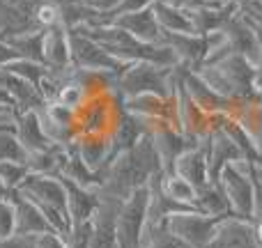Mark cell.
<instances>
[{
	"mask_svg": "<svg viewBox=\"0 0 262 248\" xmlns=\"http://www.w3.org/2000/svg\"><path fill=\"white\" fill-rule=\"evenodd\" d=\"M198 209L205 214H212V216H230V200H228L223 186L216 182H209L207 186L198 191Z\"/></svg>",
	"mask_w": 262,
	"mask_h": 248,
	"instance_id": "obj_27",
	"label": "cell"
},
{
	"mask_svg": "<svg viewBox=\"0 0 262 248\" xmlns=\"http://www.w3.org/2000/svg\"><path fill=\"white\" fill-rule=\"evenodd\" d=\"M39 0H0V39L35 30L32 9Z\"/></svg>",
	"mask_w": 262,
	"mask_h": 248,
	"instance_id": "obj_14",
	"label": "cell"
},
{
	"mask_svg": "<svg viewBox=\"0 0 262 248\" xmlns=\"http://www.w3.org/2000/svg\"><path fill=\"white\" fill-rule=\"evenodd\" d=\"M37 244L39 248H69L64 237H60L58 232H46V235L37 237Z\"/></svg>",
	"mask_w": 262,
	"mask_h": 248,
	"instance_id": "obj_35",
	"label": "cell"
},
{
	"mask_svg": "<svg viewBox=\"0 0 262 248\" xmlns=\"http://www.w3.org/2000/svg\"><path fill=\"white\" fill-rule=\"evenodd\" d=\"M205 3H216V5H230V3H237V5H242L244 0H205Z\"/></svg>",
	"mask_w": 262,
	"mask_h": 248,
	"instance_id": "obj_39",
	"label": "cell"
},
{
	"mask_svg": "<svg viewBox=\"0 0 262 248\" xmlns=\"http://www.w3.org/2000/svg\"><path fill=\"white\" fill-rule=\"evenodd\" d=\"M161 189L172 202L186 209H198V189L191 184L189 179L180 177L177 172H163L161 177Z\"/></svg>",
	"mask_w": 262,
	"mask_h": 248,
	"instance_id": "obj_25",
	"label": "cell"
},
{
	"mask_svg": "<svg viewBox=\"0 0 262 248\" xmlns=\"http://www.w3.org/2000/svg\"><path fill=\"white\" fill-rule=\"evenodd\" d=\"M12 60H18L16 51L12 49V46L7 44L5 39H0V67H5V64H9Z\"/></svg>",
	"mask_w": 262,
	"mask_h": 248,
	"instance_id": "obj_36",
	"label": "cell"
},
{
	"mask_svg": "<svg viewBox=\"0 0 262 248\" xmlns=\"http://www.w3.org/2000/svg\"><path fill=\"white\" fill-rule=\"evenodd\" d=\"M9 193H12V191H9L7 186H5L3 182H0V195H9Z\"/></svg>",
	"mask_w": 262,
	"mask_h": 248,
	"instance_id": "obj_40",
	"label": "cell"
},
{
	"mask_svg": "<svg viewBox=\"0 0 262 248\" xmlns=\"http://www.w3.org/2000/svg\"><path fill=\"white\" fill-rule=\"evenodd\" d=\"M113 23L122 30H127L129 35H134L136 39L145 41V44H161V26H159L152 7L140 9V12L120 14Z\"/></svg>",
	"mask_w": 262,
	"mask_h": 248,
	"instance_id": "obj_19",
	"label": "cell"
},
{
	"mask_svg": "<svg viewBox=\"0 0 262 248\" xmlns=\"http://www.w3.org/2000/svg\"><path fill=\"white\" fill-rule=\"evenodd\" d=\"M16 136L28 154L41 152V149L53 145V140H51L49 133L44 131L41 115L37 113V110H26V113L16 115Z\"/></svg>",
	"mask_w": 262,
	"mask_h": 248,
	"instance_id": "obj_22",
	"label": "cell"
},
{
	"mask_svg": "<svg viewBox=\"0 0 262 248\" xmlns=\"http://www.w3.org/2000/svg\"><path fill=\"white\" fill-rule=\"evenodd\" d=\"M200 78L219 95L232 101H255L262 99L255 92V64L244 55L232 53L214 64H205L198 72Z\"/></svg>",
	"mask_w": 262,
	"mask_h": 248,
	"instance_id": "obj_3",
	"label": "cell"
},
{
	"mask_svg": "<svg viewBox=\"0 0 262 248\" xmlns=\"http://www.w3.org/2000/svg\"><path fill=\"white\" fill-rule=\"evenodd\" d=\"M177 69H180V78H182L184 90L189 92V97L207 115H232L237 110L239 101H232V99H228V97L219 95L216 90H212V87H209L195 72H191V69L180 67V64H177Z\"/></svg>",
	"mask_w": 262,
	"mask_h": 248,
	"instance_id": "obj_10",
	"label": "cell"
},
{
	"mask_svg": "<svg viewBox=\"0 0 262 248\" xmlns=\"http://www.w3.org/2000/svg\"><path fill=\"white\" fill-rule=\"evenodd\" d=\"M161 44L170 46L175 51L180 67H186L191 72H198L203 67L209 51V37L198 35H180V32H163L161 30Z\"/></svg>",
	"mask_w": 262,
	"mask_h": 248,
	"instance_id": "obj_13",
	"label": "cell"
},
{
	"mask_svg": "<svg viewBox=\"0 0 262 248\" xmlns=\"http://www.w3.org/2000/svg\"><path fill=\"white\" fill-rule=\"evenodd\" d=\"M226 216H212L200 209H182L170 214L168 218V230L189 248H209L214 235H216L219 223Z\"/></svg>",
	"mask_w": 262,
	"mask_h": 248,
	"instance_id": "obj_7",
	"label": "cell"
},
{
	"mask_svg": "<svg viewBox=\"0 0 262 248\" xmlns=\"http://www.w3.org/2000/svg\"><path fill=\"white\" fill-rule=\"evenodd\" d=\"M0 248H39L37 237H23V235H12L0 239Z\"/></svg>",
	"mask_w": 262,
	"mask_h": 248,
	"instance_id": "obj_34",
	"label": "cell"
},
{
	"mask_svg": "<svg viewBox=\"0 0 262 248\" xmlns=\"http://www.w3.org/2000/svg\"><path fill=\"white\" fill-rule=\"evenodd\" d=\"M177 67H161L154 62H134L127 64L122 76L118 78V92L129 99V97L140 95H157L172 99L177 90Z\"/></svg>",
	"mask_w": 262,
	"mask_h": 248,
	"instance_id": "obj_5",
	"label": "cell"
},
{
	"mask_svg": "<svg viewBox=\"0 0 262 248\" xmlns=\"http://www.w3.org/2000/svg\"><path fill=\"white\" fill-rule=\"evenodd\" d=\"M154 16H157L159 26L163 32H180V35H193V23H191V14L186 9L172 7L168 3L159 0L154 5Z\"/></svg>",
	"mask_w": 262,
	"mask_h": 248,
	"instance_id": "obj_26",
	"label": "cell"
},
{
	"mask_svg": "<svg viewBox=\"0 0 262 248\" xmlns=\"http://www.w3.org/2000/svg\"><path fill=\"white\" fill-rule=\"evenodd\" d=\"M67 191V205H69V216H72V226L78 223H90L95 218L97 209H99L101 195L99 189H90V186H81L72 179L60 177Z\"/></svg>",
	"mask_w": 262,
	"mask_h": 248,
	"instance_id": "obj_16",
	"label": "cell"
},
{
	"mask_svg": "<svg viewBox=\"0 0 262 248\" xmlns=\"http://www.w3.org/2000/svg\"><path fill=\"white\" fill-rule=\"evenodd\" d=\"M78 32L88 35L90 39H95L99 46H104V51H108L113 58H118L124 64L134 62H154L161 67H177L175 51L166 44H145V41L136 39L134 35H129L127 30H122L115 23L99 28H78Z\"/></svg>",
	"mask_w": 262,
	"mask_h": 248,
	"instance_id": "obj_2",
	"label": "cell"
},
{
	"mask_svg": "<svg viewBox=\"0 0 262 248\" xmlns=\"http://www.w3.org/2000/svg\"><path fill=\"white\" fill-rule=\"evenodd\" d=\"M5 72L14 74V76L23 78V81L32 83L35 87L41 85V81L46 78V74H49V67L41 62H35V60H26V58H18V60H12L9 64H5Z\"/></svg>",
	"mask_w": 262,
	"mask_h": 248,
	"instance_id": "obj_30",
	"label": "cell"
},
{
	"mask_svg": "<svg viewBox=\"0 0 262 248\" xmlns=\"http://www.w3.org/2000/svg\"><path fill=\"white\" fill-rule=\"evenodd\" d=\"M219 184L223 186L228 200H230L232 214L251 221L255 205V189H258L255 163L249 159H237V161L228 163L219 175Z\"/></svg>",
	"mask_w": 262,
	"mask_h": 248,
	"instance_id": "obj_6",
	"label": "cell"
},
{
	"mask_svg": "<svg viewBox=\"0 0 262 248\" xmlns=\"http://www.w3.org/2000/svg\"><path fill=\"white\" fill-rule=\"evenodd\" d=\"M14 235V205L9 195H0V239Z\"/></svg>",
	"mask_w": 262,
	"mask_h": 248,
	"instance_id": "obj_32",
	"label": "cell"
},
{
	"mask_svg": "<svg viewBox=\"0 0 262 248\" xmlns=\"http://www.w3.org/2000/svg\"><path fill=\"white\" fill-rule=\"evenodd\" d=\"M28 161V152L16 136V124H0V163Z\"/></svg>",
	"mask_w": 262,
	"mask_h": 248,
	"instance_id": "obj_29",
	"label": "cell"
},
{
	"mask_svg": "<svg viewBox=\"0 0 262 248\" xmlns=\"http://www.w3.org/2000/svg\"><path fill=\"white\" fill-rule=\"evenodd\" d=\"M159 0H122V3L118 5V9H115L113 14H111V21H115V18L120 16V14H129V12H140V9H149L154 7Z\"/></svg>",
	"mask_w": 262,
	"mask_h": 248,
	"instance_id": "obj_33",
	"label": "cell"
},
{
	"mask_svg": "<svg viewBox=\"0 0 262 248\" xmlns=\"http://www.w3.org/2000/svg\"><path fill=\"white\" fill-rule=\"evenodd\" d=\"M255 23V21H253ZM258 28V26H255ZM260 32V30H258ZM260 39H262V32H260ZM255 92H258V97H262V51H260V58L258 62H255Z\"/></svg>",
	"mask_w": 262,
	"mask_h": 248,
	"instance_id": "obj_38",
	"label": "cell"
},
{
	"mask_svg": "<svg viewBox=\"0 0 262 248\" xmlns=\"http://www.w3.org/2000/svg\"><path fill=\"white\" fill-rule=\"evenodd\" d=\"M76 149L85 166L95 172H101L115 156V147L111 136H83L76 140Z\"/></svg>",
	"mask_w": 262,
	"mask_h": 248,
	"instance_id": "obj_23",
	"label": "cell"
},
{
	"mask_svg": "<svg viewBox=\"0 0 262 248\" xmlns=\"http://www.w3.org/2000/svg\"><path fill=\"white\" fill-rule=\"evenodd\" d=\"M205 149H207V163H209V179L216 182L221 170L228 163L237 161V159H246L244 152L239 149V145L230 138L223 129L214 126L207 136H205Z\"/></svg>",
	"mask_w": 262,
	"mask_h": 248,
	"instance_id": "obj_12",
	"label": "cell"
},
{
	"mask_svg": "<svg viewBox=\"0 0 262 248\" xmlns=\"http://www.w3.org/2000/svg\"><path fill=\"white\" fill-rule=\"evenodd\" d=\"M44 35H46L44 30H30V32H23V35H16L5 41L16 51L18 58L35 60V62L44 64Z\"/></svg>",
	"mask_w": 262,
	"mask_h": 248,
	"instance_id": "obj_28",
	"label": "cell"
},
{
	"mask_svg": "<svg viewBox=\"0 0 262 248\" xmlns=\"http://www.w3.org/2000/svg\"><path fill=\"white\" fill-rule=\"evenodd\" d=\"M16 191H21L26 198H30L37 207L44 212L46 221L51 223L60 237L67 239L72 232V216H69V205H67V191L60 177L49 175H35L28 172L23 184Z\"/></svg>",
	"mask_w": 262,
	"mask_h": 248,
	"instance_id": "obj_4",
	"label": "cell"
},
{
	"mask_svg": "<svg viewBox=\"0 0 262 248\" xmlns=\"http://www.w3.org/2000/svg\"><path fill=\"white\" fill-rule=\"evenodd\" d=\"M255 3H260V5H262V0H255Z\"/></svg>",
	"mask_w": 262,
	"mask_h": 248,
	"instance_id": "obj_42",
	"label": "cell"
},
{
	"mask_svg": "<svg viewBox=\"0 0 262 248\" xmlns=\"http://www.w3.org/2000/svg\"><path fill=\"white\" fill-rule=\"evenodd\" d=\"M161 3H168V5H172V7L186 9V12H191V9H198V7H203V5H207L205 0H161Z\"/></svg>",
	"mask_w": 262,
	"mask_h": 248,
	"instance_id": "obj_37",
	"label": "cell"
},
{
	"mask_svg": "<svg viewBox=\"0 0 262 248\" xmlns=\"http://www.w3.org/2000/svg\"><path fill=\"white\" fill-rule=\"evenodd\" d=\"M44 64L51 72H67L72 69V44L69 30L62 26L51 28L44 35Z\"/></svg>",
	"mask_w": 262,
	"mask_h": 248,
	"instance_id": "obj_20",
	"label": "cell"
},
{
	"mask_svg": "<svg viewBox=\"0 0 262 248\" xmlns=\"http://www.w3.org/2000/svg\"><path fill=\"white\" fill-rule=\"evenodd\" d=\"M149 209V186L134 191L118 214V248H143Z\"/></svg>",
	"mask_w": 262,
	"mask_h": 248,
	"instance_id": "obj_8",
	"label": "cell"
},
{
	"mask_svg": "<svg viewBox=\"0 0 262 248\" xmlns=\"http://www.w3.org/2000/svg\"><path fill=\"white\" fill-rule=\"evenodd\" d=\"M255 172H258V182L262 184V168H255Z\"/></svg>",
	"mask_w": 262,
	"mask_h": 248,
	"instance_id": "obj_41",
	"label": "cell"
},
{
	"mask_svg": "<svg viewBox=\"0 0 262 248\" xmlns=\"http://www.w3.org/2000/svg\"><path fill=\"white\" fill-rule=\"evenodd\" d=\"M152 136L154 149L159 154V161H161L163 172H172L175 168V161L191 147H198V145H191V140L182 133L175 126H159V129L149 131Z\"/></svg>",
	"mask_w": 262,
	"mask_h": 248,
	"instance_id": "obj_15",
	"label": "cell"
},
{
	"mask_svg": "<svg viewBox=\"0 0 262 248\" xmlns=\"http://www.w3.org/2000/svg\"><path fill=\"white\" fill-rule=\"evenodd\" d=\"M30 168L23 161H3L0 163V182L7 186L9 191H16L28 177Z\"/></svg>",
	"mask_w": 262,
	"mask_h": 248,
	"instance_id": "obj_31",
	"label": "cell"
},
{
	"mask_svg": "<svg viewBox=\"0 0 262 248\" xmlns=\"http://www.w3.org/2000/svg\"><path fill=\"white\" fill-rule=\"evenodd\" d=\"M209 248H258L253 244V235H251V221L242 216H226L216 228Z\"/></svg>",
	"mask_w": 262,
	"mask_h": 248,
	"instance_id": "obj_17",
	"label": "cell"
},
{
	"mask_svg": "<svg viewBox=\"0 0 262 248\" xmlns=\"http://www.w3.org/2000/svg\"><path fill=\"white\" fill-rule=\"evenodd\" d=\"M69 44H72V64L83 72H97V74H111V76H122L127 64L120 62L118 58L104 51L95 39L78 30H69Z\"/></svg>",
	"mask_w": 262,
	"mask_h": 248,
	"instance_id": "obj_9",
	"label": "cell"
},
{
	"mask_svg": "<svg viewBox=\"0 0 262 248\" xmlns=\"http://www.w3.org/2000/svg\"><path fill=\"white\" fill-rule=\"evenodd\" d=\"M64 156H67V147L62 145H51V147L41 149V152L28 154V168L35 175H49V177H62Z\"/></svg>",
	"mask_w": 262,
	"mask_h": 248,
	"instance_id": "obj_24",
	"label": "cell"
},
{
	"mask_svg": "<svg viewBox=\"0 0 262 248\" xmlns=\"http://www.w3.org/2000/svg\"><path fill=\"white\" fill-rule=\"evenodd\" d=\"M9 198H12V205H14V235L41 237L46 232H55L51 228V223L46 221L44 212L30 198H26L21 191H12Z\"/></svg>",
	"mask_w": 262,
	"mask_h": 248,
	"instance_id": "obj_11",
	"label": "cell"
},
{
	"mask_svg": "<svg viewBox=\"0 0 262 248\" xmlns=\"http://www.w3.org/2000/svg\"><path fill=\"white\" fill-rule=\"evenodd\" d=\"M172 172H177L180 177L189 179L195 189H203L209 182V163H207V149H205V143H200L198 147H191L182 154L175 161V168Z\"/></svg>",
	"mask_w": 262,
	"mask_h": 248,
	"instance_id": "obj_21",
	"label": "cell"
},
{
	"mask_svg": "<svg viewBox=\"0 0 262 248\" xmlns=\"http://www.w3.org/2000/svg\"><path fill=\"white\" fill-rule=\"evenodd\" d=\"M159 172H163L161 161L154 149L152 136L145 133L131 149L115 154L108 166L101 170L99 193L124 202L134 191L147 186Z\"/></svg>",
	"mask_w": 262,
	"mask_h": 248,
	"instance_id": "obj_1",
	"label": "cell"
},
{
	"mask_svg": "<svg viewBox=\"0 0 262 248\" xmlns=\"http://www.w3.org/2000/svg\"><path fill=\"white\" fill-rule=\"evenodd\" d=\"M239 9L237 3L230 5H216L207 3L198 9H191V23H193V35L198 37H209L214 32H221V28L228 23V18Z\"/></svg>",
	"mask_w": 262,
	"mask_h": 248,
	"instance_id": "obj_18",
	"label": "cell"
}]
</instances>
